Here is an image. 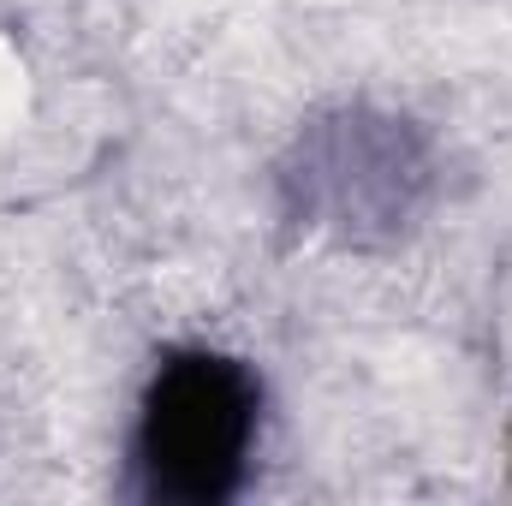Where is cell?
<instances>
[{
  "label": "cell",
  "mask_w": 512,
  "mask_h": 506,
  "mask_svg": "<svg viewBox=\"0 0 512 506\" xmlns=\"http://www.w3.org/2000/svg\"><path fill=\"white\" fill-rule=\"evenodd\" d=\"M256 447V376L221 352H173L137 417V477L149 501H227Z\"/></svg>",
  "instance_id": "6da1fadb"
},
{
  "label": "cell",
  "mask_w": 512,
  "mask_h": 506,
  "mask_svg": "<svg viewBox=\"0 0 512 506\" xmlns=\"http://www.w3.org/2000/svg\"><path fill=\"white\" fill-rule=\"evenodd\" d=\"M423 179L417 149L405 143L399 126H364L352 120V131L340 126L310 161H304V191L346 227L364 221H399L411 209V191Z\"/></svg>",
  "instance_id": "7a4b0ae2"
}]
</instances>
